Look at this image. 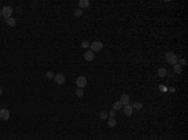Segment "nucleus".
<instances>
[{
  "instance_id": "1",
  "label": "nucleus",
  "mask_w": 188,
  "mask_h": 140,
  "mask_svg": "<svg viewBox=\"0 0 188 140\" xmlns=\"http://www.w3.org/2000/svg\"><path fill=\"white\" fill-rule=\"evenodd\" d=\"M165 60L171 65H176L177 61H178V58H177V55L174 53H167L165 54Z\"/></svg>"
},
{
  "instance_id": "2",
  "label": "nucleus",
  "mask_w": 188,
  "mask_h": 140,
  "mask_svg": "<svg viewBox=\"0 0 188 140\" xmlns=\"http://www.w3.org/2000/svg\"><path fill=\"white\" fill-rule=\"evenodd\" d=\"M90 49L93 53H99V51L103 49V43L102 41H98V40L93 41L90 44Z\"/></svg>"
},
{
  "instance_id": "3",
  "label": "nucleus",
  "mask_w": 188,
  "mask_h": 140,
  "mask_svg": "<svg viewBox=\"0 0 188 140\" xmlns=\"http://www.w3.org/2000/svg\"><path fill=\"white\" fill-rule=\"evenodd\" d=\"M12 14H13V8L12 6H4V8L1 9V15L5 18V19L12 18Z\"/></svg>"
},
{
  "instance_id": "4",
  "label": "nucleus",
  "mask_w": 188,
  "mask_h": 140,
  "mask_svg": "<svg viewBox=\"0 0 188 140\" xmlns=\"http://www.w3.org/2000/svg\"><path fill=\"white\" fill-rule=\"evenodd\" d=\"M75 83L78 85V88L83 89L84 86H87V78L85 76H78V79L75 80Z\"/></svg>"
},
{
  "instance_id": "5",
  "label": "nucleus",
  "mask_w": 188,
  "mask_h": 140,
  "mask_svg": "<svg viewBox=\"0 0 188 140\" xmlns=\"http://www.w3.org/2000/svg\"><path fill=\"white\" fill-rule=\"evenodd\" d=\"M9 118H10V113H9V110L5 109V108L0 109V119H1V120H8Z\"/></svg>"
},
{
  "instance_id": "6",
  "label": "nucleus",
  "mask_w": 188,
  "mask_h": 140,
  "mask_svg": "<svg viewBox=\"0 0 188 140\" xmlns=\"http://www.w3.org/2000/svg\"><path fill=\"white\" fill-rule=\"evenodd\" d=\"M54 80H55V83L57 84H64L65 83V76L63 75V74H55L54 75Z\"/></svg>"
},
{
  "instance_id": "7",
  "label": "nucleus",
  "mask_w": 188,
  "mask_h": 140,
  "mask_svg": "<svg viewBox=\"0 0 188 140\" xmlns=\"http://www.w3.org/2000/svg\"><path fill=\"white\" fill-rule=\"evenodd\" d=\"M120 103H122V105H129V103H131V98L128 94H123V95L120 96Z\"/></svg>"
},
{
  "instance_id": "8",
  "label": "nucleus",
  "mask_w": 188,
  "mask_h": 140,
  "mask_svg": "<svg viewBox=\"0 0 188 140\" xmlns=\"http://www.w3.org/2000/svg\"><path fill=\"white\" fill-rule=\"evenodd\" d=\"M84 59H85L87 61H92V60H94V53L92 50H87L85 54H84Z\"/></svg>"
},
{
  "instance_id": "9",
  "label": "nucleus",
  "mask_w": 188,
  "mask_h": 140,
  "mask_svg": "<svg viewBox=\"0 0 188 140\" xmlns=\"http://www.w3.org/2000/svg\"><path fill=\"white\" fill-rule=\"evenodd\" d=\"M133 111H134V109H133V107H132L131 104H129V105H125V107H124V114H125V115H132V114H133Z\"/></svg>"
},
{
  "instance_id": "10",
  "label": "nucleus",
  "mask_w": 188,
  "mask_h": 140,
  "mask_svg": "<svg viewBox=\"0 0 188 140\" xmlns=\"http://www.w3.org/2000/svg\"><path fill=\"white\" fill-rule=\"evenodd\" d=\"M5 23L9 25V26H15V25H17V20H15L14 18H9V19H6Z\"/></svg>"
},
{
  "instance_id": "11",
  "label": "nucleus",
  "mask_w": 188,
  "mask_h": 140,
  "mask_svg": "<svg viewBox=\"0 0 188 140\" xmlns=\"http://www.w3.org/2000/svg\"><path fill=\"white\" fill-rule=\"evenodd\" d=\"M158 75H159L160 78H164V76H167V75H168V71L165 70L164 68H160L159 70H158Z\"/></svg>"
},
{
  "instance_id": "12",
  "label": "nucleus",
  "mask_w": 188,
  "mask_h": 140,
  "mask_svg": "<svg viewBox=\"0 0 188 140\" xmlns=\"http://www.w3.org/2000/svg\"><path fill=\"white\" fill-rule=\"evenodd\" d=\"M122 108H123V105H122V103H120L119 100L115 101V103L113 104V110H115V111H117V110H120Z\"/></svg>"
},
{
  "instance_id": "13",
  "label": "nucleus",
  "mask_w": 188,
  "mask_h": 140,
  "mask_svg": "<svg viewBox=\"0 0 188 140\" xmlns=\"http://www.w3.org/2000/svg\"><path fill=\"white\" fill-rule=\"evenodd\" d=\"M173 70H174V73L176 74H181L182 73V65H179V64L173 65Z\"/></svg>"
},
{
  "instance_id": "14",
  "label": "nucleus",
  "mask_w": 188,
  "mask_h": 140,
  "mask_svg": "<svg viewBox=\"0 0 188 140\" xmlns=\"http://www.w3.org/2000/svg\"><path fill=\"white\" fill-rule=\"evenodd\" d=\"M79 6H80V9H82V8H88V6H89V1H88V0H80Z\"/></svg>"
},
{
  "instance_id": "15",
  "label": "nucleus",
  "mask_w": 188,
  "mask_h": 140,
  "mask_svg": "<svg viewBox=\"0 0 188 140\" xmlns=\"http://www.w3.org/2000/svg\"><path fill=\"white\" fill-rule=\"evenodd\" d=\"M108 125L110 126V128H114V126L117 125V121L114 120V118H109V120H108Z\"/></svg>"
},
{
  "instance_id": "16",
  "label": "nucleus",
  "mask_w": 188,
  "mask_h": 140,
  "mask_svg": "<svg viewBox=\"0 0 188 140\" xmlns=\"http://www.w3.org/2000/svg\"><path fill=\"white\" fill-rule=\"evenodd\" d=\"M75 95H77V96H79V98H82V96L84 95V91H83V90L80 89V88H78V89L75 90Z\"/></svg>"
},
{
  "instance_id": "17",
  "label": "nucleus",
  "mask_w": 188,
  "mask_h": 140,
  "mask_svg": "<svg viewBox=\"0 0 188 140\" xmlns=\"http://www.w3.org/2000/svg\"><path fill=\"white\" fill-rule=\"evenodd\" d=\"M108 113H105V111H102L100 114H99V118L102 119V120H105V119H108Z\"/></svg>"
},
{
  "instance_id": "18",
  "label": "nucleus",
  "mask_w": 188,
  "mask_h": 140,
  "mask_svg": "<svg viewBox=\"0 0 188 140\" xmlns=\"http://www.w3.org/2000/svg\"><path fill=\"white\" fill-rule=\"evenodd\" d=\"M82 14H83V10H82V9H77V10H74L75 16H82Z\"/></svg>"
},
{
  "instance_id": "19",
  "label": "nucleus",
  "mask_w": 188,
  "mask_h": 140,
  "mask_svg": "<svg viewBox=\"0 0 188 140\" xmlns=\"http://www.w3.org/2000/svg\"><path fill=\"white\" fill-rule=\"evenodd\" d=\"M132 107H133V109H142V104L141 103H134Z\"/></svg>"
},
{
  "instance_id": "20",
  "label": "nucleus",
  "mask_w": 188,
  "mask_h": 140,
  "mask_svg": "<svg viewBox=\"0 0 188 140\" xmlns=\"http://www.w3.org/2000/svg\"><path fill=\"white\" fill-rule=\"evenodd\" d=\"M46 78L53 79L54 78V73H53V71H48V73H46Z\"/></svg>"
},
{
  "instance_id": "21",
  "label": "nucleus",
  "mask_w": 188,
  "mask_h": 140,
  "mask_svg": "<svg viewBox=\"0 0 188 140\" xmlns=\"http://www.w3.org/2000/svg\"><path fill=\"white\" fill-rule=\"evenodd\" d=\"M89 45H90V44H89V41H87V40H85V41H83V43H82V46H83V48H88Z\"/></svg>"
},
{
  "instance_id": "22",
  "label": "nucleus",
  "mask_w": 188,
  "mask_h": 140,
  "mask_svg": "<svg viewBox=\"0 0 188 140\" xmlns=\"http://www.w3.org/2000/svg\"><path fill=\"white\" fill-rule=\"evenodd\" d=\"M108 115L110 116V118H114V116H115V110H112V111L109 113Z\"/></svg>"
},
{
  "instance_id": "23",
  "label": "nucleus",
  "mask_w": 188,
  "mask_h": 140,
  "mask_svg": "<svg viewBox=\"0 0 188 140\" xmlns=\"http://www.w3.org/2000/svg\"><path fill=\"white\" fill-rule=\"evenodd\" d=\"M181 64H182V65H186V64H187L186 59H181V60H179V65H181Z\"/></svg>"
},
{
  "instance_id": "24",
  "label": "nucleus",
  "mask_w": 188,
  "mask_h": 140,
  "mask_svg": "<svg viewBox=\"0 0 188 140\" xmlns=\"http://www.w3.org/2000/svg\"><path fill=\"white\" fill-rule=\"evenodd\" d=\"M1 94H3V89L0 88V95H1Z\"/></svg>"
},
{
  "instance_id": "25",
  "label": "nucleus",
  "mask_w": 188,
  "mask_h": 140,
  "mask_svg": "<svg viewBox=\"0 0 188 140\" xmlns=\"http://www.w3.org/2000/svg\"><path fill=\"white\" fill-rule=\"evenodd\" d=\"M0 15H1V10H0Z\"/></svg>"
}]
</instances>
